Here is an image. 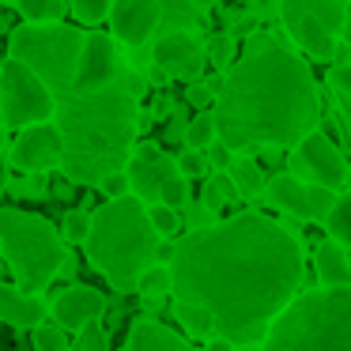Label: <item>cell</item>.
I'll use <instances>...</instances> for the list:
<instances>
[{
	"label": "cell",
	"mask_w": 351,
	"mask_h": 351,
	"mask_svg": "<svg viewBox=\"0 0 351 351\" xmlns=\"http://www.w3.org/2000/svg\"><path fill=\"white\" fill-rule=\"evenodd\" d=\"M302 283V245L257 212L189 230L174 242L170 291L178 302L212 313L215 336L234 348H261L268 325Z\"/></svg>",
	"instance_id": "1"
},
{
	"label": "cell",
	"mask_w": 351,
	"mask_h": 351,
	"mask_svg": "<svg viewBox=\"0 0 351 351\" xmlns=\"http://www.w3.org/2000/svg\"><path fill=\"white\" fill-rule=\"evenodd\" d=\"M212 121L215 140L230 155L257 147H295L302 136L317 132L321 121L313 72L272 34H253L223 76Z\"/></svg>",
	"instance_id": "2"
},
{
	"label": "cell",
	"mask_w": 351,
	"mask_h": 351,
	"mask_svg": "<svg viewBox=\"0 0 351 351\" xmlns=\"http://www.w3.org/2000/svg\"><path fill=\"white\" fill-rule=\"evenodd\" d=\"M53 102H61V162L72 182L91 185L121 174L136 140V99L121 87H102L91 95L61 91Z\"/></svg>",
	"instance_id": "3"
},
{
	"label": "cell",
	"mask_w": 351,
	"mask_h": 351,
	"mask_svg": "<svg viewBox=\"0 0 351 351\" xmlns=\"http://www.w3.org/2000/svg\"><path fill=\"white\" fill-rule=\"evenodd\" d=\"M87 257L106 276L114 287L136 291V276L152 265V253L159 245V234L147 223L144 200L129 197L106 200L91 215V234H87Z\"/></svg>",
	"instance_id": "4"
},
{
	"label": "cell",
	"mask_w": 351,
	"mask_h": 351,
	"mask_svg": "<svg viewBox=\"0 0 351 351\" xmlns=\"http://www.w3.org/2000/svg\"><path fill=\"white\" fill-rule=\"evenodd\" d=\"M261 351H351V287L295 295L268 325Z\"/></svg>",
	"instance_id": "5"
},
{
	"label": "cell",
	"mask_w": 351,
	"mask_h": 351,
	"mask_svg": "<svg viewBox=\"0 0 351 351\" xmlns=\"http://www.w3.org/2000/svg\"><path fill=\"white\" fill-rule=\"evenodd\" d=\"M0 250L19 291H42L69 261L64 238L53 230V223L19 208H0Z\"/></svg>",
	"instance_id": "6"
},
{
	"label": "cell",
	"mask_w": 351,
	"mask_h": 351,
	"mask_svg": "<svg viewBox=\"0 0 351 351\" xmlns=\"http://www.w3.org/2000/svg\"><path fill=\"white\" fill-rule=\"evenodd\" d=\"M80 46H84V34L72 31V27L27 23L12 34V61H23L49 91L61 95L72 91Z\"/></svg>",
	"instance_id": "7"
},
{
	"label": "cell",
	"mask_w": 351,
	"mask_h": 351,
	"mask_svg": "<svg viewBox=\"0 0 351 351\" xmlns=\"http://www.w3.org/2000/svg\"><path fill=\"white\" fill-rule=\"evenodd\" d=\"M53 114V91L23 61L8 57L0 64V121L8 129H31V125H46Z\"/></svg>",
	"instance_id": "8"
},
{
	"label": "cell",
	"mask_w": 351,
	"mask_h": 351,
	"mask_svg": "<svg viewBox=\"0 0 351 351\" xmlns=\"http://www.w3.org/2000/svg\"><path fill=\"white\" fill-rule=\"evenodd\" d=\"M291 170H295L291 178H298L302 185H321V189H340L348 182V159L321 132H310L291 147Z\"/></svg>",
	"instance_id": "9"
},
{
	"label": "cell",
	"mask_w": 351,
	"mask_h": 351,
	"mask_svg": "<svg viewBox=\"0 0 351 351\" xmlns=\"http://www.w3.org/2000/svg\"><path fill=\"white\" fill-rule=\"evenodd\" d=\"M117 76V46L110 34H84V46L76 57V76H72V91L76 95H91L110 87Z\"/></svg>",
	"instance_id": "10"
},
{
	"label": "cell",
	"mask_w": 351,
	"mask_h": 351,
	"mask_svg": "<svg viewBox=\"0 0 351 351\" xmlns=\"http://www.w3.org/2000/svg\"><path fill=\"white\" fill-rule=\"evenodd\" d=\"M61 155H64V144H61V129L57 125H31L16 136V147H12V162L27 174H42V170H53L61 167Z\"/></svg>",
	"instance_id": "11"
},
{
	"label": "cell",
	"mask_w": 351,
	"mask_h": 351,
	"mask_svg": "<svg viewBox=\"0 0 351 351\" xmlns=\"http://www.w3.org/2000/svg\"><path fill=\"white\" fill-rule=\"evenodd\" d=\"M280 19L287 27V34L295 38V46H302L313 61H332L336 57V38L306 12L302 0H280Z\"/></svg>",
	"instance_id": "12"
},
{
	"label": "cell",
	"mask_w": 351,
	"mask_h": 351,
	"mask_svg": "<svg viewBox=\"0 0 351 351\" xmlns=\"http://www.w3.org/2000/svg\"><path fill=\"white\" fill-rule=\"evenodd\" d=\"M155 64H159V72H167L174 80H200L208 57H204V46L193 34L174 31L155 42Z\"/></svg>",
	"instance_id": "13"
},
{
	"label": "cell",
	"mask_w": 351,
	"mask_h": 351,
	"mask_svg": "<svg viewBox=\"0 0 351 351\" xmlns=\"http://www.w3.org/2000/svg\"><path fill=\"white\" fill-rule=\"evenodd\" d=\"M174 174H178V162L167 159L162 152H155V147H140L129 159V170H125L129 189H136V200H152V204H159V189Z\"/></svg>",
	"instance_id": "14"
},
{
	"label": "cell",
	"mask_w": 351,
	"mask_h": 351,
	"mask_svg": "<svg viewBox=\"0 0 351 351\" xmlns=\"http://www.w3.org/2000/svg\"><path fill=\"white\" fill-rule=\"evenodd\" d=\"M155 23H159V0H114V8H110L114 38L125 46H144Z\"/></svg>",
	"instance_id": "15"
},
{
	"label": "cell",
	"mask_w": 351,
	"mask_h": 351,
	"mask_svg": "<svg viewBox=\"0 0 351 351\" xmlns=\"http://www.w3.org/2000/svg\"><path fill=\"white\" fill-rule=\"evenodd\" d=\"M102 313H106V298H102V291L87 287V283H72L53 302V317L61 328H84L91 321H99Z\"/></svg>",
	"instance_id": "16"
},
{
	"label": "cell",
	"mask_w": 351,
	"mask_h": 351,
	"mask_svg": "<svg viewBox=\"0 0 351 351\" xmlns=\"http://www.w3.org/2000/svg\"><path fill=\"white\" fill-rule=\"evenodd\" d=\"M0 321L12 328H38V321H46V302L12 283H0Z\"/></svg>",
	"instance_id": "17"
},
{
	"label": "cell",
	"mask_w": 351,
	"mask_h": 351,
	"mask_svg": "<svg viewBox=\"0 0 351 351\" xmlns=\"http://www.w3.org/2000/svg\"><path fill=\"white\" fill-rule=\"evenodd\" d=\"M129 351H197L193 343H185L178 332H170L159 321H136L129 336Z\"/></svg>",
	"instance_id": "18"
},
{
	"label": "cell",
	"mask_w": 351,
	"mask_h": 351,
	"mask_svg": "<svg viewBox=\"0 0 351 351\" xmlns=\"http://www.w3.org/2000/svg\"><path fill=\"white\" fill-rule=\"evenodd\" d=\"M313 265H317L321 287H351V261H348L343 245L321 242L317 253H313Z\"/></svg>",
	"instance_id": "19"
},
{
	"label": "cell",
	"mask_w": 351,
	"mask_h": 351,
	"mask_svg": "<svg viewBox=\"0 0 351 351\" xmlns=\"http://www.w3.org/2000/svg\"><path fill=\"white\" fill-rule=\"evenodd\" d=\"M265 193H268V200H272L280 212H287V215H295V219L310 223V200H306V185L298 182V178L280 174V178H272V182L265 185Z\"/></svg>",
	"instance_id": "20"
},
{
	"label": "cell",
	"mask_w": 351,
	"mask_h": 351,
	"mask_svg": "<svg viewBox=\"0 0 351 351\" xmlns=\"http://www.w3.org/2000/svg\"><path fill=\"white\" fill-rule=\"evenodd\" d=\"M306 12H310L313 19H317L321 27H325L328 34H343V16H348V4H340V0H302Z\"/></svg>",
	"instance_id": "21"
},
{
	"label": "cell",
	"mask_w": 351,
	"mask_h": 351,
	"mask_svg": "<svg viewBox=\"0 0 351 351\" xmlns=\"http://www.w3.org/2000/svg\"><path fill=\"white\" fill-rule=\"evenodd\" d=\"M325 227H328V242L343 245V250H351V197H340L332 204V212L325 215Z\"/></svg>",
	"instance_id": "22"
},
{
	"label": "cell",
	"mask_w": 351,
	"mask_h": 351,
	"mask_svg": "<svg viewBox=\"0 0 351 351\" xmlns=\"http://www.w3.org/2000/svg\"><path fill=\"white\" fill-rule=\"evenodd\" d=\"M174 313H178V321H182V325L189 328L193 336H208V340L215 336V321H212V313H208V310H200V306H189V302H178Z\"/></svg>",
	"instance_id": "23"
},
{
	"label": "cell",
	"mask_w": 351,
	"mask_h": 351,
	"mask_svg": "<svg viewBox=\"0 0 351 351\" xmlns=\"http://www.w3.org/2000/svg\"><path fill=\"white\" fill-rule=\"evenodd\" d=\"M16 8L31 23H49V19L64 16V0H16Z\"/></svg>",
	"instance_id": "24"
},
{
	"label": "cell",
	"mask_w": 351,
	"mask_h": 351,
	"mask_svg": "<svg viewBox=\"0 0 351 351\" xmlns=\"http://www.w3.org/2000/svg\"><path fill=\"white\" fill-rule=\"evenodd\" d=\"M136 291L144 298H159L170 291V268L167 265H147L144 272L136 276Z\"/></svg>",
	"instance_id": "25"
},
{
	"label": "cell",
	"mask_w": 351,
	"mask_h": 351,
	"mask_svg": "<svg viewBox=\"0 0 351 351\" xmlns=\"http://www.w3.org/2000/svg\"><path fill=\"white\" fill-rule=\"evenodd\" d=\"M230 182H234L238 193H261L265 189V174H261V167L253 159H242L230 167Z\"/></svg>",
	"instance_id": "26"
},
{
	"label": "cell",
	"mask_w": 351,
	"mask_h": 351,
	"mask_svg": "<svg viewBox=\"0 0 351 351\" xmlns=\"http://www.w3.org/2000/svg\"><path fill=\"white\" fill-rule=\"evenodd\" d=\"M185 140H189V152H204V147L215 144V121L212 114H200L185 125Z\"/></svg>",
	"instance_id": "27"
},
{
	"label": "cell",
	"mask_w": 351,
	"mask_h": 351,
	"mask_svg": "<svg viewBox=\"0 0 351 351\" xmlns=\"http://www.w3.org/2000/svg\"><path fill=\"white\" fill-rule=\"evenodd\" d=\"M72 12H76V19H84V23H102V19H110V8H114V0H69Z\"/></svg>",
	"instance_id": "28"
},
{
	"label": "cell",
	"mask_w": 351,
	"mask_h": 351,
	"mask_svg": "<svg viewBox=\"0 0 351 351\" xmlns=\"http://www.w3.org/2000/svg\"><path fill=\"white\" fill-rule=\"evenodd\" d=\"M147 223H152V230L159 238H170L178 230V212H174V208H167V204H152V208H147Z\"/></svg>",
	"instance_id": "29"
},
{
	"label": "cell",
	"mask_w": 351,
	"mask_h": 351,
	"mask_svg": "<svg viewBox=\"0 0 351 351\" xmlns=\"http://www.w3.org/2000/svg\"><path fill=\"white\" fill-rule=\"evenodd\" d=\"M34 348H38V351H69L64 328L61 325H38V328H34Z\"/></svg>",
	"instance_id": "30"
},
{
	"label": "cell",
	"mask_w": 351,
	"mask_h": 351,
	"mask_svg": "<svg viewBox=\"0 0 351 351\" xmlns=\"http://www.w3.org/2000/svg\"><path fill=\"white\" fill-rule=\"evenodd\" d=\"M76 351H110V340H106V328L99 321L80 328V340H76Z\"/></svg>",
	"instance_id": "31"
},
{
	"label": "cell",
	"mask_w": 351,
	"mask_h": 351,
	"mask_svg": "<svg viewBox=\"0 0 351 351\" xmlns=\"http://www.w3.org/2000/svg\"><path fill=\"white\" fill-rule=\"evenodd\" d=\"M306 200H310V219H325L336 204L332 189H321V185H306Z\"/></svg>",
	"instance_id": "32"
},
{
	"label": "cell",
	"mask_w": 351,
	"mask_h": 351,
	"mask_svg": "<svg viewBox=\"0 0 351 351\" xmlns=\"http://www.w3.org/2000/svg\"><path fill=\"white\" fill-rule=\"evenodd\" d=\"M204 57H212L215 64H227L230 69V61H234V42H230L227 34H212L208 46H204Z\"/></svg>",
	"instance_id": "33"
},
{
	"label": "cell",
	"mask_w": 351,
	"mask_h": 351,
	"mask_svg": "<svg viewBox=\"0 0 351 351\" xmlns=\"http://www.w3.org/2000/svg\"><path fill=\"white\" fill-rule=\"evenodd\" d=\"M87 234H91V215L87 212L64 215V238H69V242H87Z\"/></svg>",
	"instance_id": "34"
},
{
	"label": "cell",
	"mask_w": 351,
	"mask_h": 351,
	"mask_svg": "<svg viewBox=\"0 0 351 351\" xmlns=\"http://www.w3.org/2000/svg\"><path fill=\"white\" fill-rule=\"evenodd\" d=\"M185 197H189V189H185V178H182V174H174V178H170V182L159 189V204H167V208H178Z\"/></svg>",
	"instance_id": "35"
},
{
	"label": "cell",
	"mask_w": 351,
	"mask_h": 351,
	"mask_svg": "<svg viewBox=\"0 0 351 351\" xmlns=\"http://www.w3.org/2000/svg\"><path fill=\"white\" fill-rule=\"evenodd\" d=\"M174 162H178V174L182 178H200L208 170L204 152H182V159H174Z\"/></svg>",
	"instance_id": "36"
},
{
	"label": "cell",
	"mask_w": 351,
	"mask_h": 351,
	"mask_svg": "<svg viewBox=\"0 0 351 351\" xmlns=\"http://www.w3.org/2000/svg\"><path fill=\"white\" fill-rule=\"evenodd\" d=\"M102 193H106L110 200H121V197H129V178H125V170L121 174H110V178H102Z\"/></svg>",
	"instance_id": "37"
},
{
	"label": "cell",
	"mask_w": 351,
	"mask_h": 351,
	"mask_svg": "<svg viewBox=\"0 0 351 351\" xmlns=\"http://www.w3.org/2000/svg\"><path fill=\"white\" fill-rule=\"evenodd\" d=\"M328 84H332L336 91L343 95V99H351V61H348V64H332V72H328Z\"/></svg>",
	"instance_id": "38"
},
{
	"label": "cell",
	"mask_w": 351,
	"mask_h": 351,
	"mask_svg": "<svg viewBox=\"0 0 351 351\" xmlns=\"http://www.w3.org/2000/svg\"><path fill=\"white\" fill-rule=\"evenodd\" d=\"M170 261H174V242L159 238V245H155V253H152V265H167L170 268Z\"/></svg>",
	"instance_id": "39"
},
{
	"label": "cell",
	"mask_w": 351,
	"mask_h": 351,
	"mask_svg": "<svg viewBox=\"0 0 351 351\" xmlns=\"http://www.w3.org/2000/svg\"><path fill=\"white\" fill-rule=\"evenodd\" d=\"M215 189H219L223 197H238V189H234V182H230V174H219V178H215Z\"/></svg>",
	"instance_id": "40"
},
{
	"label": "cell",
	"mask_w": 351,
	"mask_h": 351,
	"mask_svg": "<svg viewBox=\"0 0 351 351\" xmlns=\"http://www.w3.org/2000/svg\"><path fill=\"white\" fill-rule=\"evenodd\" d=\"M204 204L212 208V212H215V208H223V193L215 189V185H208V189H204Z\"/></svg>",
	"instance_id": "41"
},
{
	"label": "cell",
	"mask_w": 351,
	"mask_h": 351,
	"mask_svg": "<svg viewBox=\"0 0 351 351\" xmlns=\"http://www.w3.org/2000/svg\"><path fill=\"white\" fill-rule=\"evenodd\" d=\"M204 351H234V343H230V340H223V336H212Z\"/></svg>",
	"instance_id": "42"
},
{
	"label": "cell",
	"mask_w": 351,
	"mask_h": 351,
	"mask_svg": "<svg viewBox=\"0 0 351 351\" xmlns=\"http://www.w3.org/2000/svg\"><path fill=\"white\" fill-rule=\"evenodd\" d=\"M208 99H212V95H208L204 87H193V91H189V102H197V106H204Z\"/></svg>",
	"instance_id": "43"
},
{
	"label": "cell",
	"mask_w": 351,
	"mask_h": 351,
	"mask_svg": "<svg viewBox=\"0 0 351 351\" xmlns=\"http://www.w3.org/2000/svg\"><path fill=\"white\" fill-rule=\"evenodd\" d=\"M212 159H215V162H227V159H230V152H227V147L219 144V140H215V144H212Z\"/></svg>",
	"instance_id": "44"
},
{
	"label": "cell",
	"mask_w": 351,
	"mask_h": 351,
	"mask_svg": "<svg viewBox=\"0 0 351 351\" xmlns=\"http://www.w3.org/2000/svg\"><path fill=\"white\" fill-rule=\"evenodd\" d=\"M8 189V162H4V155H0V193Z\"/></svg>",
	"instance_id": "45"
},
{
	"label": "cell",
	"mask_w": 351,
	"mask_h": 351,
	"mask_svg": "<svg viewBox=\"0 0 351 351\" xmlns=\"http://www.w3.org/2000/svg\"><path fill=\"white\" fill-rule=\"evenodd\" d=\"M343 38H348V46H351V4H348V16H343Z\"/></svg>",
	"instance_id": "46"
},
{
	"label": "cell",
	"mask_w": 351,
	"mask_h": 351,
	"mask_svg": "<svg viewBox=\"0 0 351 351\" xmlns=\"http://www.w3.org/2000/svg\"><path fill=\"white\" fill-rule=\"evenodd\" d=\"M193 4H197V8H208V4H215V0H193Z\"/></svg>",
	"instance_id": "47"
},
{
	"label": "cell",
	"mask_w": 351,
	"mask_h": 351,
	"mask_svg": "<svg viewBox=\"0 0 351 351\" xmlns=\"http://www.w3.org/2000/svg\"><path fill=\"white\" fill-rule=\"evenodd\" d=\"M348 182H351V167H348Z\"/></svg>",
	"instance_id": "48"
},
{
	"label": "cell",
	"mask_w": 351,
	"mask_h": 351,
	"mask_svg": "<svg viewBox=\"0 0 351 351\" xmlns=\"http://www.w3.org/2000/svg\"><path fill=\"white\" fill-rule=\"evenodd\" d=\"M125 351H129V348H125Z\"/></svg>",
	"instance_id": "49"
}]
</instances>
